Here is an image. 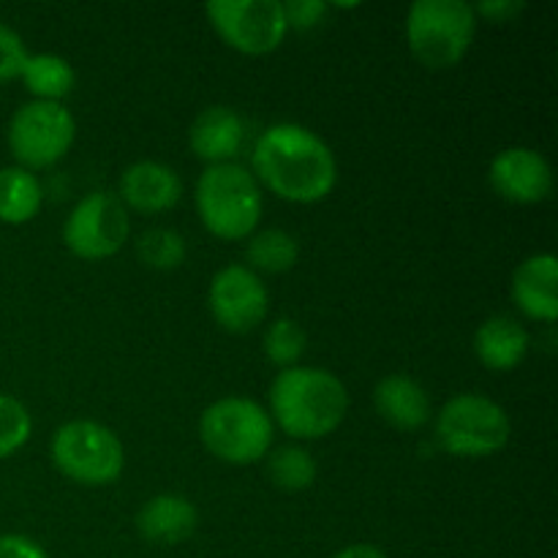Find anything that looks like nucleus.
Here are the masks:
<instances>
[{"label": "nucleus", "instance_id": "obj_19", "mask_svg": "<svg viewBox=\"0 0 558 558\" xmlns=\"http://www.w3.org/2000/svg\"><path fill=\"white\" fill-rule=\"evenodd\" d=\"M44 189L36 172L22 167L0 169V223L22 227L41 213Z\"/></svg>", "mask_w": 558, "mask_h": 558}, {"label": "nucleus", "instance_id": "obj_18", "mask_svg": "<svg viewBox=\"0 0 558 558\" xmlns=\"http://www.w3.org/2000/svg\"><path fill=\"white\" fill-rule=\"evenodd\" d=\"M532 338L526 327L507 314H496L485 319L474 332V354L480 363L496 374L515 371L526 360Z\"/></svg>", "mask_w": 558, "mask_h": 558}, {"label": "nucleus", "instance_id": "obj_2", "mask_svg": "<svg viewBox=\"0 0 558 558\" xmlns=\"http://www.w3.org/2000/svg\"><path fill=\"white\" fill-rule=\"evenodd\" d=\"M349 412V390L332 371L294 365L278 371L270 385L272 425L298 441L325 439L336 434Z\"/></svg>", "mask_w": 558, "mask_h": 558}, {"label": "nucleus", "instance_id": "obj_7", "mask_svg": "<svg viewBox=\"0 0 558 558\" xmlns=\"http://www.w3.org/2000/svg\"><path fill=\"white\" fill-rule=\"evenodd\" d=\"M512 436V420L501 403L480 392L450 398L436 414V441L447 456L488 458L505 450Z\"/></svg>", "mask_w": 558, "mask_h": 558}, {"label": "nucleus", "instance_id": "obj_28", "mask_svg": "<svg viewBox=\"0 0 558 558\" xmlns=\"http://www.w3.org/2000/svg\"><path fill=\"white\" fill-rule=\"evenodd\" d=\"M0 558H49L47 550L25 534H0Z\"/></svg>", "mask_w": 558, "mask_h": 558}, {"label": "nucleus", "instance_id": "obj_11", "mask_svg": "<svg viewBox=\"0 0 558 558\" xmlns=\"http://www.w3.org/2000/svg\"><path fill=\"white\" fill-rule=\"evenodd\" d=\"M207 308L223 330L243 336L267 319L270 294L254 270L245 265H227L213 276L207 289Z\"/></svg>", "mask_w": 558, "mask_h": 558}, {"label": "nucleus", "instance_id": "obj_15", "mask_svg": "<svg viewBox=\"0 0 558 558\" xmlns=\"http://www.w3.org/2000/svg\"><path fill=\"white\" fill-rule=\"evenodd\" d=\"M245 145V123L232 107L213 104L202 109L189 129V147L207 167L232 163Z\"/></svg>", "mask_w": 558, "mask_h": 558}, {"label": "nucleus", "instance_id": "obj_26", "mask_svg": "<svg viewBox=\"0 0 558 558\" xmlns=\"http://www.w3.org/2000/svg\"><path fill=\"white\" fill-rule=\"evenodd\" d=\"M27 54L31 52H27L20 33L5 25V22H0V82L20 80Z\"/></svg>", "mask_w": 558, "mask_h": 558}, {"label": "nucleus", "instance_id": "obj_27", "mask_svg": "<svg viewBox=\"0 0 558 558\" xmlns=\"http://www.w3.org/2000/svg\"><path fill=\"white\" fill-rule=\"evenodd\" d=\"M330 5L325 0H289L283 3V14H287L289 31H311V27L319 25L327 16Z\"/></svg>", "mask_w": 558, "mask_h": 558}, {"label": "nucleus", "instance_id": "obj_5", "mask_svg": "<svg viewBox=\"0 0 558 558\" xmlns=\"http://www.w3.org/2000/svg\"><path fill=\"white\" fill-rule=\"evenodd\" d=\"M477 14L466 0H414L407 14V44L430 71H445L469 54Z\"/></svg>", "mask_w": 558, "mask_h": 558}, {"label": "nucleus", "instance_id": "obj_16", "mask_svg": "<svg viewBox=\"0 0 558 558\" xmlns=\"http://www.w3.org/2000/svg\"><path fill=\"white\" fill-rule=\"evenodd\" d=\"M136 532L145 543L180 545L199 526L194 501L183 494H158L147 499L136 512Z\"/></svg>", "mask_w": 558, "mask_h": 558}, {"label": "nucleus", "instance_id": "obj_24", "mask_svg": "<svg viewBox=\"0 0 558 558\" xmlns=\"http://www.w3.org/2000/svg\"><path fill=\"white\" fill-rule=\"evenodd\" d=\"M305 347H308V338H305V330L289 316H281V319L270 322L265 330V338H262V349H265L267 363L276 365V368L287 371L300 365V357L305 354Z\"/></svg>", "mask_w": 558, "mask_h": 558}, {"label": "nucleus", "instance_id": "obj_30", "mask_svg": "<svg viewBox=\"0 0 558 558\" xmlns=\"http://www.w3.org/2000/svg\"><path fill=\"white\" fill-rule=\"evenodd\" d=\"M330 558H387V556H385V550H379L376 545L357 543V545H347V548H341Z\"/></svg>", "mask_w": 558, "mask_h": 558}, {"label": "nucleus", "instance_id": "obj_14", "mask_svg": "<svg viewBox=\"0 0 558 558\" xmlns=\"http://www.w3.org/2000/svg\"><path fill=\"white\" fill-rule=\"evenodd\" d=\"M512 303L523 316L554 325L558 319V262L556 254H534L512 272Z\"/></svg>", "mask_w": 558, "mask_h": 558}, {"label": "nucleus", "instance_id": "obj_8", "mask_svg": "<svg viewBox=\"0 0 558 558\" xmlns=\"http://www.w3.org/2000/svg\"><path fill=\"white\" fill-rule=\"evenodd\" d=\"M76 140V120L58 101H27L11 114L5 142L16 167L36 172L65 158Z\"/></svg>", "mask_w": 558, "mask_h": 558}, {"label": "nucleus", "instance_id": "obj_10", "mask_svg": "<svg viewBox=\"0 0 558 558\" xmlns=\"http://www.w3.org/2000/svg\"><path fill=\"white\" fill-rule=\"evenodd\" d=\"M131 234V218L118 194L93 191L71 207L63 243L76 259L101 262L118 254Z\"/></svg>", "mask_w": 558, "mask_h": 558}, {"label": "nucleus", "instance_id": "obj_12", "mask_svg": "<svg viewBox=\"0 0 558 558\" xmlns=\"http://www.w3.org/2000/svg\"><path fill=\"white\" fill-rule=\"evenodd\" d=\"M488 183L510 205H539L554 194V167L534 147L515 145L490 161Z\"/></svg>", "mask_w": 558, "mask_h": 558}, {"label": "nucleus", "instance_id": "obj_29", "mask_svg": "<svg viewBox=\"0 0 558 558\" xmlns=\"http://www.w3.org/2000/svg\"><path fill=\"white\" fill-rule=\"evenodd\" d=\"M523 9H526L523 0H485L474 5V14L485 16L488 22H512Z\"/></svg>", "mask_w": 558, "mask_h": 558}, {"label": "nucleus", "instance_id": "obj_22", "mask_svg": "<svg viewBox=\"0 0 558 558\" xmlns=\"http://www.w3.org/2000/svg\"><path fill=\"white\" fill-rule=\"evenodd\" d=\"M316 458L303 445H281L267 452V477L289 494L308 490L316 483Z\"/></svg>", "mask_w": 558, "mask_h": 558}, {"label": "nucleus", "instance_id": "obj_1", "mask_svg": "<svg viewBox=\"0 0 558 558\" xmlns=\"http://www.w3.org/2000/svg\"><path fill=\"white\" fill-rule=\"evenodd\" d=\"M251 167L256 183L292 205H316L338 183L332 147L300 123H276L262 131L254 142Z\"/></svg>", "mask_w": 558, "mask_h": 558}, {"label": "nucleus", "instance_id": "obj_17", "mask_svg": "<svg viewBox=\"0 0 558 558\" xmlns=\"http://www.w3.org/2000/svg\"><path fill=\"white\" fill-rule=\"evenodd\" d=\"M374 407L398 430H420L434 417L428 390L407 374H390L376 381Z\"/></svg>", "mask_w": 558, "mask_h": 558}, {"label": "nucleus", "instance_id": "obj_21", "mask_svg": "<svg viewBox=\"0 0 558 558\" xmlns=\"http://www.w3.org/2000/svg\"><path fill=\"white\" fill-rule=\"evenodd\" d=\"M300 259V243L292 232L287 229H262L245 240V262L248 270L270 272V276H281V272L292 270Z\"/></svg>", "mask_w": 558, "mask_h": 558}, {"label": "nucleus", "instance_id": "obj_20", "mask_svg": "<svg viewBox=\"0 0 558 558\" xmlns=\"http://www.w3.org/2000/svg\"><path fill=\"white\" fill-rule=\"evenodd\" d=\"M20 80L25 82L27 93L33 101H63L76 85L74 65L54 52H36L27 54L22 65Z\"/></svg>", "mask_w": 558, "mask_h": 558}, {"label": "nucleus", "instance_id": "obj_6", "mask_svg": "<svg viewBox=\"0 0 558 558\" xmlns=\"http://www.w3.org/2000/svg\"><path fill=\"white\" fill-rule=\"evenodd\" d=\"M49 458L63 477L87 488L118 483L125 469L123 441L96 420H71L60 425L49 441Z\"/></svg>", "mask_w": 558, "mask_h": 558}, {"label": "nucleus", "instance_id": "obj_4", "mask_svg": "<svg viewBox=\"0 0 558 558\" xmlns=\"http://www.w3.org/2000/svg\"><path fill=\"white\" fill-rule=\"evenodd\" d=\"M270 414L262 403L243 396L218 398L202 412L199 439L213 458L229 466H251L272 450Z\"/></svg>", "mask_w": 558, "mask_h": 558}, {"label": "nucleus", "instance_id": "obj_23", "mask_svg": "<svg viewBox=\"0 0 558 558\" xmlns=\"http://www.w3.org/2000/svg\"><path fill=\"white\" fill-rule=\"evenodd\" d=\"M136 256L145 267L153 270H178L189 256V245L180 232L169 227H150L136 238Z\"/></svg>", "mask_w": 558, "mask_h": 558}, {"label": "nucleus", "instance_id": "obj_13", "mask_svg": "<svg viewBox=\"0 0 558 558\" xmlns=\"http://www.w3.org/2000/svg\"><path fill=\"white\" fill-rule=\"evenodd\" d=\"M183 196V180L172 167L161 161H136L123 169L118 183V199L125 210L156 213L172 210Z\"/></svg>", "mask_w": 558, "mask_h": 558}, {"label": "nucleus", "instance_id": "obj_9", "mask_svg": "<svg viewBox=\"0 0 558 558\" xmlns=\"http://www.w3.org/2000/svg\"><path fill=\"white\" fill-rule=\"evenodd\" d=\"M205 14L223 44L254 58L276 52L289 33L281 0H210Z\"/></svg>", "mask_w": 558, "mask_h": 558}, {"label": "nucleus", "instance_id": "obj_25", "mask_svg": "<svg viewBox=\"0 0 558 558\" xmlns=\"http://www.w3.org/2000/svg\"><path fill=\"white\" fill-rule=\"evenodd\" d=\"M33 434V417L25 403L0 392V461L11 458L27 445Z\"/></svg>", "mask_w": 558, "mask_h": 558}, {"label": "nucleus", "instance_id": "obj_3", "mask_svg": "<svg viewBox=\"0 0 558 558\" xmlns=\"http://www.w3.org/2000/svg\"><path fill=\"white\" fill-rule=\"evenodd\" d=\"M194 202L202 227L218 240H248L265 210L262 185L238 161L205 167L196 180Z\"/></svg>", "mask_w": 558, "mask_h": 558}]
</instances>
